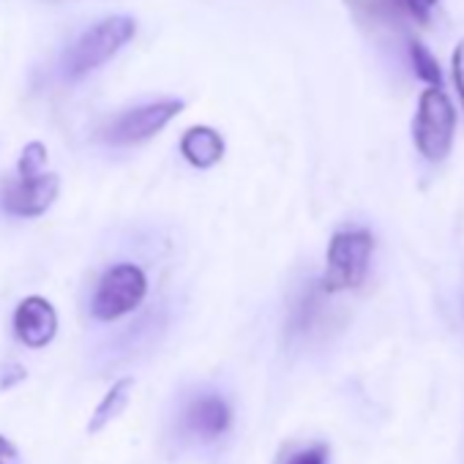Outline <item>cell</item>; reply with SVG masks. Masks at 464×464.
Here are the masks:
<instances>
[{"label":"cell","mask_w":464,"mask_h":464,"mask_svg":"<svg viewBox=\"0 0 464 464\" xmlns=\"http://www.w3.org/2000/svg\"><path fill=\"white\" fill-rule=\"evenodd\" d=\"M137 34V23L131 17H107L91 25L63 55L61 69L66 80H82L85 74L96 72L107 61H112Z\"/></svg>","instance_id":"6da1fadb"},{"label":"cell","mask_w":464,"mask_h":464,"mask_svg":"<svg viewBox=\"0 0 464 464\" xmlns=\"http://www.w3.org/2000/svg\"><path fill=\"white\" fill-rule=\"evenodd\" d=\"M374 255V236L366 227H344L334 232L325 255V276L320 282L323 293L358 290L366 282Z\"/></svg>","instance_id":"7a4b0ae2"},{"label":"cell","mask_w":464,"mask_h":464,"mask_svg":"<svg viewBox=\"0 0 464 464\" xmlns=\"http://www.w3.org/2000/svg\"><path fill=\"white\" fill-rule=\"evenodd\" d=\"M456 131V110L440 85H426L412 118V145L426 161H442L450 156Z\"/></svg>","instance_id":"3957f363"},{"label":"cell","mask_w":464,"mask_h":464,"mask_svg":"<svg viewBox=\"0 0 464 464\" xmlns=\"http://www.w3.org/2000/svg\"><path fill=\"white\" fill-rule=\"evenodd\" d=\"M148 295V276L140 266L134 263H118L104 271V276L96 285L91 312L102 323L121 320L140 309V304Z\"/></svg>","instance_id":"277c9868"},{"label":"cell","mask_w":464,"mask_h":464,"mask_svg":"<svg viewBox=\"0 0 464 464\" xmlns=\"http://www.w3.org/2000/svg\"><path fill=\"white\" fill-rule=\"evenodd\" d=\"M180 110H183L180 99H161V102H150V104L126 110L102 131V140L115 148L145 142V140L156 137L172 118H178Z\"/></svg>","instance_id":"5b68a950"},{"label":"cell","mask_w":464,"mask_h":464,"mask_svg":"<svg viewBox=\"0 0 464 464\" xmlns=\"http://www.w3.org/2000/svg\"><path fill=\"white\" fill-rule=\"evenodd\" d=\"M58 188H61V180L53 172L42 169L36 175H20L4 188V210L17 218L42 216L55 202Z\"/></svg>","instance_id":"8992f818"},{"label":"cell","mask_w":464,"mask_h":464,"mask_svg":"<svg viewBox=\"0 0 464 464\" xmlns=\"http://www.w3.org/2000/svg\"><path fill=\"white\" fill-rule=\"evenodd\" d=\"M14 334L31 350L47 347L58 334V312H55V306L42 295L25 298L14 312Z\"/></svg>","instance_id":"52a82bcc"},{"label":"cell","mask_w":464,"mask_h":464,"mask_svg":"<svg viewBox=\"0 0 464 464\" xmlns=\"http://www.w3.org/2000/svg\"><path fill=\"white\" fill-rule=\"evenodd\" d=\"M229 404L216 396V393H208V396H199L188 404L186 410V426L199 437V440H216L227 431L229 426Z\"/></svg>","instance_id":"ba28073f"},{"label":"cell","mask_w":464,"mask_h":464,"mask_svg":"<svg viewBox=\"0 0 464 464\" xmlns=\"http://www.w3.org/2000/svg\"><path fill=\"white\" fill-rule=\"evenodd\" d=\"M180 156L199 169H208L224 159V140L210 126H191L180 137Z\"/></svg>","instance_id":"9c48e42d"},{"label":"cell","mask_w":464,"mask_h":464,"mask_svg":"<svg viewBox=\"0 0 464 464\" xmlns=\"http://www.w3.org/2000/svg\"><path fill=\"white\" fill-rule=\"evenodd\" d=\"M131 391H134V380H131V377L118 380V382L107 391V396L99 401V407L93 410V415H91V420H88V431L96 434V431H102L104 426H110L115 418H121V412L129 407Z\"/></svg>","instance_id":"30bf717a"},{"label":"cell","mask_w":464,"mask_h":464,"mask_svg":"<svg viewBox=\"0 0 464 464\" xmlns=\"http://www.w3.org/2000/svg\"><path fill=\"white\" fill-rule=\"evenodd\" d=\"M410 63H412L415 74L426 85H440L442 88V69H440V63L434 61V55L420 42H412L410 44Z\"/></svg>","instance_id":"8fae6325"},{"label":"cell","mask_w":464,"mask_h":464,"mask_svg":"<svg viewBox=\"0 0 464 464\" xmlns=\"http://www.w3.org/2000/svg\"><path fill=\"white\" fill-rule=\"evenodd\" d=\"M391 4H393L396 9H401L407 17H412L415 23L426 25V23H429V17H431V12H434V6L440 4V0H391Z\"/></svg>","instance_id":"7c38bea8"},{"label":"cell","mask_w":464,"mask_h":464,"mask_svg":"<svg viewBox=\"0 0 464 464\" xmlns=\"http://www.w3.org/2000/svg\"><path fill=\"white\" fill-rule=\"evenodd\" d=\"M44 161H47V150H44L42 142L25 145L23 159H20V175H36V172H42Z\"/></svg>","instance_id":"4fadbf2b"},{"label":"cell","mask_w":464,"mask_h":464,"mask_svg":"<svg viewBox=\"0 0 464 464\" xmlns=\"http://www.w3.org/2000/svg\"><path fill=\"white\" fill-rule=\"evenodd\" d=\"M450 77H453V88L459 93V102L464 107V36L456 42L453 55H450Z\"/></svg>","instance_id":"5bb4252c"},{"label":"cell","mask_w":464,"mask_h":464,"mask_svg":"<svg viewBox=\"0 0 464 464\" xmlns=\"http://www.w3.org/2000/svg\"><path fill=\"white\" fill-rule=\"evenodd\" d=\"M328 461V448L325 445H312L306 450H298L287 464H325Z\"/></svg>","instance_id":"9a60e30c"},{"label":"cell","mask_w":464,"mask_h":464,"mask_svg":"<svg viewBox=\"0 0 464 464\" xmlns=\"http://www.w3.org/2000/svg\"><path fill=\"white\" fill-rule=\"evenodd\" d=\"M0 464H23L20 450H17L14 442H9L6 437H0Z\"/></svg>","instance_id":"2e32d148"}]
</instances>
